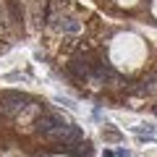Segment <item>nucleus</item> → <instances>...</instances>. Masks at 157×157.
<instances>
[{"label":"nucleus","instance_id":"obj_1","mask_svg":"<svg viewBox=\"0 0 157 157\" xmlns=\"http://www.w3.org/2000/svg\"><path fill=\"white\" fill-rule=\"evenodd\" d=\"M0 157H94L73 121L37 97L0 92Z\"/></svg>","mask_w":157,"mask_h":157}]
</instances>
